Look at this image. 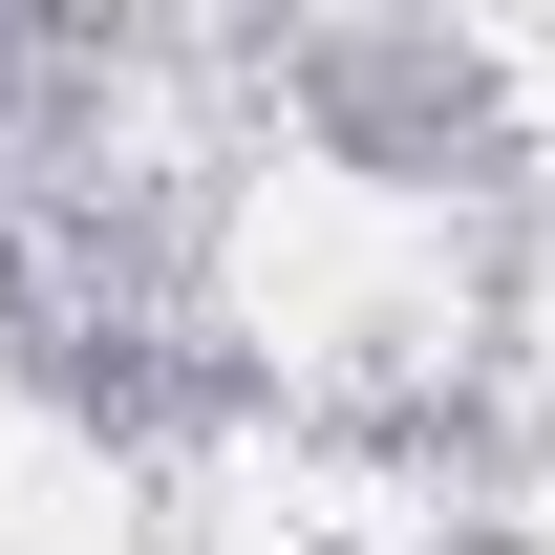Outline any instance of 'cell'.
<instances>
[]
</instances>
